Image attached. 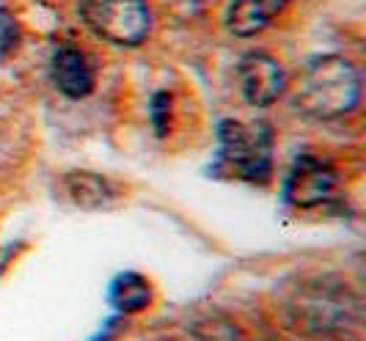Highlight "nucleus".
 I'll list each match as a JSON object with an SVG mask.
<instances>
[{
    "label": "nucleus",
    "mask_w": 366,
    "mask_h": 341,
    "mask_svg": "<svg viewBox=\"0 0 366 341\" xmlns=\"http://www.w3.org/2000/svg\"><path fill=\"white\" fill-rule=\"evenodd\" d=\"M361 77L358 69L342 55H317L312 58L292 86V105L303 116L320 122L342 119L358 108Z\"/></svg>",
    "instance_id": "obj_1"
},
{
    "label": "nucleus",
    "mask_w": 366,
    "mask_h": 341,
    "mask_svg": "<svg viewBox=\"0 0 366 341\" xmlns=\"http://www.w3.org/2000/svg\"><path fill=\"white\" fill-rule=\"evenodd\" d=\"M77 9L94 36L119 47H135L152 31L147 0H80Z\"/></svg>",
    "instance_id": "obj_2"
},
{
    "label": "nucleus",
    "mask_w": 366,
    "mask_h": 341,
    "mask_svg": "<svg viewBox=\"0 0 366 341\" xmlns=\"http://www.w3.org/2000/svg\"><path fill=\"white\" fill-rule=\"evenodd\" d=\"M220 160L248 182L270 177V135H254L239 122H223L218 129Z\"/></svg>",
    "instance_id": "obj_3"
},
{
    "label": "nucleus",
    "mask_w": 366,
    "mask_h": 341,
    "mask_svg": "<svg viewBox=\"0 0 366 341\" xmlns=\"http://www.w3.org/2000/svg\"><path fill=\"white\" fill-rule=\"evenodd\" d=\"M239 91L251 108H270L287 91V74L281 64L264 53H248L237 66Z\"/></svg>",
    "instance_id": "obj_4"
},
{
    "label": "nucleus",
    "mask_w": 366,
    "mask_h": 341,
    "mask_svg": "<svg viewBox=\"0 0 366 341\" xmlns=\"http://www.w3.org/2000/svg\"><path fill=\"white\" fill-rule=\"evenodd\" d=\"M333 190H336V171L328 162L317 160L312 154H303L295 160L287 184H284L287 201L300 209H309V207L328 201Z\"/></svg>",
    "instance_id": "obj_5"
},
{
    "label": "nucleus",
    "mask_w": 366,
    "mask_h": 341,
    "mask_svg": "<svg viewBox=\"0 0 366 341\" xmlns=\"http://www.w3.org/2000/svg\"><path fill=\"white\" fill-rule=\"evenodd\" d=\"M295 322L306 333H339L355 320V305L347 303V295H330V292H312L309 297H300L295 303Z\"/></svg>",
    "instance_id": "obj_6"
},
{
    "label": "nucleus",
    "mask_w": 366,
    "mask_h": 341,
    "mask_svg": "<svg viewBox=\"0 0 366 341\" xmlns=\"http://www.w3.org/2000/svg\"><path fill=\"white\" fill-rule=\"evenodd\" d=\"M53 83L64 97H89L94 91V69L89 58L74 47H58L53 55Z\"/></svg>",
    "instance_id": "obj_7"
},
{
    "label": "nucleus",
    "mask_w": 366,
    "mask_h": 341,
    "mask_svg": "<svg viewBox=\"0 0 366 341\" xmlns=\"http://www.w3.org/2000/svg\"><path fill=\"white\" fill-rule=\"evenodd\" d=\"M287 3L290 0H232L226 11V25L234 36H257L287 9Z\"/></svg>",
    "instance_id": "obj_8"
},
{
    "label": "nucleus",
    "mask_w": 366,
    "mask_h": 341,
    "mask_svg": "<svg viewBox=\"0 0 366 341\" xmlns=\"http://www.w3.org/2000/svg\"><path fill=\"white\" fill-rule=\"evenodd\" d=\"M108 300L122 314H138V311H144L152 303V287H149L147 278L138 275V272H122L110 284Z\"/></svg>",
    "instance_id": "obj_9"
},
{
    "label": "nucleus",
    "mask_w": 366,
    "mask_h": 341,
    "mask_svg": "<svg viewBox=\"0 0 366 341\" xmlns=\"http://www.w3.org/2000/svg\"><path fill=\"white\" fill-rule=\"evenodd\" d=\"M66 187H69V196L86 209H97V207L108 204V198H113L110 182L97 174H72L66 179Z\"/></svg>",
    "instance_id": "obj_10"
},
{
    "label": "nucleus",
    "mask_w": 366,
    "mask_h": 341,
    "mask_svg": "<svg viewBox=\"0 0 366 341\" xmlns=\"http://www.w3.org/2000/svg\"><path fill=\"white\" fill-rule=\"evenodd\" d=\"M168 105H171V99H168L165 94H157V97H154V122H157V129H160V135H165L163 116H165V110H168Z\"/></svg>",
    "instance_id": "obj_11"
}]
</instances>
